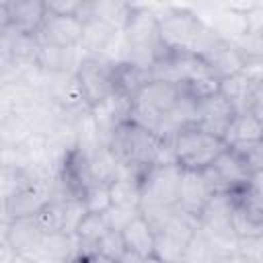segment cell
I'll use <instances>...</instances> for the list:
<instances>
[{"label": "cell", "mask_w": 263, "mask_h": 263, "mask_svg": "<svg viewBox=\"0 0 263 263\" xmlns=\"http://www.w3.org/2000/svg\"><path fill=\"white\" fill-rule=\"evenodd\" d=\"M160 144L162 140L154 132L144 129L132 121H125L113 132L109 140V150L115 154L121 173L142 177L146 168L154 164Z\"/></svg>", "instance_id": "cell-1"}, {"label": "cell", "mask_w": 263, "mask_h": 263, "mask_svg": "<svg viewBox=\"0 0 263 263\" xmlns=\"http://www.w3.org/2000/svg\"><path fill=\"white\" fill-rule=\"evenodd\" d=\"M125 43L129 47V62H136L150 70L156 58H160L166 47L160 39V21L150 6H138L123 29Z\"/></svg>", "instance_id": "cell-2"}, {"label": "cell", "mask_w": 263, "mask_h": 263, "mask_svg": "<svg viewBox=\"0 0 263 263\" xmlns=\"http://www.w3.org/2000/svg\"><path fill=\"white\" fill-rule=\"evenodd\" d=\"M238 195V193H236ZM234 195H212L199 216V232L208 238L216 255L230 257L238 253V234L232 226Z\"/></svg>", "instance_id": "cell-3"}, {"label": "cell", "mask_w": 263, "mask_h": 263, "mask_svg": "<svg viewBox=\"0 0 263 263\" xmlns=\"http://www.w3.org/2000/svg\"><path fill=\"white\" fill-rule=\"evenodd\" d=\"M179 97H181V86L179 84L164 82V80H150L134 97L129 121L156 134L162 125V119L175 107Z\"/></svg>", "instance_id": "cell-4"}, {"label": "cell", "mask_w": 263, "mask_h": 263, "mask_svg": "<svg viewBox=\"0 0 263 263\" xmlns=\"http://www.w3.org/2000/svg\"><path fill=\"white\" fill-rule=\"evenodd\" d=\"M160 21V39L168 51H191L208 23L191 8L179 6H156L154 8Z\"/></svg>", "instance_id": "cell-5"}, {"label": "cell", "mask_w": 263, "mask_h": 263, "mask_svg": "<svg viewBox=\"0 0 263 263\" xmlns=\"http://www.w3.org/2000/svg\"><path fill=\"white\" fill-rule=\"evenodd\" d=\"M171 146L183 171H203L220 156V152L226 148V142L197 125H187L175 134Z\"/></svg>", "instance_id": "cell-6"}, {"label": "cell", "mask_w": 263, "mask_h": 263, "mask_svg": "<svg viewBox=\"0 0 263 263\" xmlns=\"http://www.w3.org/2000/svg\"><path fill=\"white\" fill-rule=\"evenodd\" d=\"M210 191L214 195H236L242 193L249 185V168L242 164V160L234 154L232 148H224L220 156L201 171Z\"/></svg>", "instance_id": "cell-7"}, {"label": "cell", "mask_w": 263, "mask_h": 263, "mask_svg": "<svg viewBox=\"0 0 263 263\" xmlns=\"http://www.w3.org/2000/svg\"><path fill=\"white\" fill-rule=\"evenodd\" d=\"M183 168L179 164H152L142 175V205L177 208Z\"/></svg>", "instance_id": "cell-8"}, {"label": "cell", "mask_w": 263, "mask_h": 263, "mask_svg": "<svg viewBox=\"0 0 263 263\" xmlns=\"http://www.w3.org/2000/svg\"><path fill=\"white\" fill-rule=\"evenodd\" d=\"M76 76L90 107L99 105L111 92H115V62L105 55H84Z\"/></svg>", "instance_id": "cell-9"}, {"label": "cell", "mask_w": 263, "mask_h": 263, "mask_svg": "<svg viewBox=\"0 0 263 263\" xmlns=\"http://www.w3.org/2000/svg\"><path fill=\"white\" fill-rule=\"evenodd\" d=\"M43 97L64 113L78 115V113L90 111V105L86 101V95L82 90V84L76 72L45 74Z\"/></svg>", "instance_id": "cell-10"}, {"label": "cell", "mask_w": 263, "mask_h": 263, "mask_svg": "<svg viewBox=\"0 0 263 263\" xmlns=\"http://www.w3.org/2000/svg\"><path fill=\"white\" fill-rule=\"evenodd\" d=\"M51 199H55V181L29 183L10 197L2 199V224L21 218H33Z\"/></svg>", "instance_id": "cell-11"}, {"label": "cell", "mask_w": 263, "mask_h": 263, "mask_svg": "<svg viewBox=\"0 0 263 263\" xmlns=\"http://www.w3.org/2000/svg\"><path fill=\"white\" fill-rule=\"evenodd\" d=\"M47 18L45 0H2L0 27H12L18 33H39Z\"/></svg>", "instance_id": "cell-12"}, {"label": "cell", "mask_w": 263, "mask_h": 263, "mask_svg": "<svg viewBox=\"0 0 263 263\" xmlns=\"http://www.w3.org/2000/svg\"><path fill=\"white\" fill-rule=\"evenodd\" d=\"M132 105H134L132 97L115 90L105 101H101L99 105L90 107V115L95 119V125H97V132H99V138H101L103 146H109V140H111L113 132L121 123L129 121Z\"/></svg>", "instance_id": "cell-13"}, {"label": "cell", "mask_w": 263, "mask_h": 263, "mask_svg": "<svg viewBox=\"0 0 263 263\" xmlns=\"http://www.w3.org/2000/svg\"><path fill=\"white\" fill-rule=\"evenodd\" d=\"M236 115L238 113L228 103V99L222 92H216V95H212V97H208V99L197 103L195 125L226 142V136H228Z\"/></svg>", "instance_id": "cell-14"}, {"label": "cell", "mask_w": 263, "mask_h": 263, "mask_svg": "<svg viewBox=\"0 0 263 263\" xmlns=\"http://www.w3.org/2000/svg\"><path fill=\"white\" fill-rule=\"evenodd\" d=\"M201 60L208 66L210 74L218 80L240 74L245 64H247V55L242 53V49L236 43H232L228 39H222V37L201 55Z\"/></svg>", "instance_id": "cell-15"}, {"label": "cell", "mask_w": 263, "mask_h": 263, "mask_svg": "<svg viewBox=\"0 0 263 263\" xmlns=\"http://www.w3.org/2000/svg\"><path fill=\"white\" fill-rule=\"evenodd\" d=\"M84 23L78 16H51L47 14L41 31L37 33L41 43L55 47H80Z\"/></svg>", "instance_id": "cell-16"}, {"label": "cell", "mask_w": 263, "mask_h": 263, "mask_svg": "<svg viewBox=\"0 0 263 263\" xmlns=\"http://www.w3.org/2000/svg\"><path fill=\"white\" fill-rule=\"evenodd\" d=\"M212 191L201 175V171H183L181 177V189H179V203L177 208L195 216L199 220L201 212L212 199Z\"/></svg>", "instance_id": "cell-17"}, {"label": "cell", "mask_w": 263, "mask_h": 263, "mask_svg": "<svg viewBox=\"0 0 263 263\" xmlns=\"http://www.w3.org/2000/svg\"><path fill=\"white\" fill-rule=\"evenodd\" d=\"M82 156V171H84V183L86 187L88 185H111L119 173H121V166L115 158V154L109 150V146H101L97 148L92 154Z\"/></svg>", "instance_id": "cell-18"}, {"label": "cell", "mask_w": 263, "mask_h": 263, "mask_svg": "<svg viewBox=\"0 0 263 263\" xmlns=\"http://www.w3.org/2000/svg\"><path fill=\"white\" fill-rule=\"evenodd\" d=\"M41 240L43 234L37 230L31 218H21L2 224V242H6L16 255H27L33 259Z\"/></svg>", "instance_id": "cell-19"}, {"label": "cell", "mask_w": 263, "mask_h": 263, "mask_svg": "<svg viewBox=\"0 0 263 263\" xmlns=\"http://www.w3.org/2000/svg\"><path fill=\"white\" fill-rule=\"evenodd\" d=\"M84 55L86 53L80 47H55V45H45L43 43L37 64L45 74L76 72Z\"/></svg>", "instance_id": "cell-20"}, {"label": "cell", "mask_w": 263, "mask_h": 263, "mask_svg": "<svg viewBox=\"0 0 263 263\" xmlns=\"http://www.w3.org/2000/svg\"><path fill=\"white\" fill-rule=\"evenodd\" d=\"M136 10V4L129 2H117V0H92L86 2V10H84V18H99L111 27H115L117 31H123L127 21L132 18ZM84 21V23H86Z\"/></svg>", "instance_id": "cell-21"}, {"label": "cell", "mask_w": 263, "mask_h": 263, "mask_svg": "<svg viewBox=\"0 0 263 263\" xmlns=\"http://www.w3.org/2000/svg\"><path fill=\"white\" fill-rule=\"evenodd\" d=\"M208 25H210L222 39H228V41H232V43H238V41L249 33L247 14H245V10L236 8L234 4L222 6L220 10H216L214 16H212V21H208Z\"/></svg>", "instance_id": "cell-22"}, {"label": "cell", "mask_w": 263, "mask_h": 263, "mask_svg": "<svg viewBox=\"0 0 263 263\" xmlns=\"http://www.w3.org/2000/svg\"><path fill=\"white\" fill-rule=\"evenodd\" d=\"M119 35H121V31H117L115 27H111L99 18H88L84 23L80 49L86 55H105Z\"/></svg>", "instance_id": "cell-23"}, {"label": "cell", "mask_w": 263, "mask_h": 263, "mask_svg": "<svg viewBox=\"0 0 263 263\" xmlns=\"http://www.w3.org/2000/svg\"><path fill=\"white\" fill-rule=\"evenodd\" d=\"M152 80L150 70L136 64V62H119L115 64V90L127 95V97H136L148 82Z\"/></svg>", "instance_id": "cell-24"}, {"label": "cell", "mask_w": 263, "mask_h": 263, "mask_svg": "<svg viewBox=\"0 0 263 263\" xmlns=\"http://www.w3.org/2000/svg\"><path fill=\"white\" fill-rule=\"evenodd\" d=\"M109 193H111L113 205L140 210L142 208V177L119 173V177L109 185Z\"/></svg>", "instance_id": "cell-25"}, {"label": "cell", "mask_w": 263, "mask_h": 263, "mask_svg": "<svg viewBox=\"0 0 263 263\" xmlns=\"http://www.w3.org/2000/svg\"><path fill=\"white\" fill-rule=\"evenodd\" d=\"M31 134H35V125H33L31 115H27V113L0 115V140H2V148H18Z\"/></svg>", "instance_id": "cell-26"}, {"label": "cell", "mask_w": 263, "mask_h": 263, "mask_svg": "<svg viewBox=\"0 0 263 263\" xmlns=\"http://www.w3.org/2000/svg\"><path fill=\"white\" fill-rule=\"evenodd\" d=\"M123 242H125V249L142 255L144 259L152 257L154 255V240H156V234L154 230L150 228V224L146 222V218L140 214L123 232Z\"/></svg>", "instance_id": "cell-27"}, {"label": "cell", "mask_w": 263, "mask_h": 263, "mask_svg": "<svg viewBox=\"0 0 263 263\" xmlns=\"http://www.w3.org/2000/svg\"><path fill=\"white\" fill-rule=\"evenodd\" d=\"M255 88H257V84L251 82L242 72H240V74H234V76H230V78L220 80V92L228 99V103L234 107L236 113L249 111L251 97H253Z\"/></svg>", "instance_id": "cell-28"}, {"label": "cell", "mask_w": 263, "mask_h": 263, "mask_svg": "<svg viewBox=\"0 0 263 263\" xmlns=\"http://www.w3.org/2000/svg\"><path fill=\"white\" fill-rule=\"evenodd\" d=\"M31 220H33V224L37 226V230L43 236L55 234V232H64V226H66V201L64 199H51Z\"/></svg>", "instance_id": "cell-29"}, {"label": "cell", "mask_w": 263, "mask_h": 263, "mask_svg": "<svg viewBox=\"0 0 263 263\" xmlns=\"http://www.w3.org/2000/svg\"><path fill=\"white\" fill-rule=\"evenodd\" d=\"M251 140H263V121H259L251 111H245L236 115L226 136V146L234 142H251Z\"/></svg>", "instance_id": "cell-30"}, {"label": "cell", "mask_w": 263, "mask_h": 263, "mask_svg": "<svg viewBox=\"0 0 263 263\" xmlns=\"http://www.w3.org/2000/svg\"><path fill=\"white\" fill-rule=\"evenodd\" d=\"M228 148L234 150V154L242 160V164L249 168V173L263 168V140H251V142H234Z\"/></svg>", "instance_id": "cell-31"}, {"label": "cell", "mask_w": 263, "mask_h": 263, "mask_svg": "<svg viewBox=\"0 0 263 263\" xmlns=\"http://www.w3.org/2000/svg\"><path fill=\"white\" fill-rule=\"evenodd\" d=\"M232 226H234L238 238H251V236L263 234V224L247 214V210L238 203L236 195H234V203H232Z\"/></svg>", "instance_id": "cell-32"}, {"label": "cell", "mask_w": 263, "mask_h": 263, "mask_svg": "<svg viewBox=\"0 0 263 263\" xmlns=\"http://www.w3.org/2000/svg\"><path fill=\"white\" fill-rule=\"evenodd\" d=\"M82 203L88 214H105L113 203H111V193L107 185H88L82 191Z\"/></svg>", "instance_id": "cell-33"}, {"label": "cell", "mask_w": 263, "mask_h": 263, "mask_svg": "<svg viewBox=\"0 0 263 263\" xmlns=\"http://www.w3.org/2000/svg\"><path fill=\"white\" fill-rule=\"evenodd\" d=\"M214 249L210 247L208 238L197 230L193 234V238L187 242L185 247V253H183V259L189 261V263H210L214 259Z\"/></svg>", "instance_id": "cell-34"}, {"label": "cell", "mask_w": 263, "mask_h": 263, "mask_svg": "<svg viewBox=\"0 0 263 263\" xmlns=\"http://www.w3.org/2000/svg\"><path fill=\"white\" fill-rule=\"evenodd\" d=\"M183 253H185V245L177 242L175 238L166 236L164 232H158L156 234V240H154V255L158 259H162L164 263H179L183 259Z\"/></svg>", "instance_id": "cell-35"}, {"label": "cell", "mask_w": 263, "mask_h": 263, "mask_svg": "<svg viewBox=\"0 0 263 263\" xmlns=\"http://www.w3.org/2000/svg\"><path fill=\"white\" fill-rule=\"evenodd\" d=\"M142 214V210H132V208H117V205H111L103 216L107 220V226L109 230H115V232H123L138 216Z\"/></svg>", "instance_id": "cell-36"}, {"label": "cell", "mask_w": 263, "mask_h": 263, "mask_svg": "<svg viewBox=\"0 0 263 263\" xmlns=\"http://www.w3.org/2000/svg\"><path fill=\"white\" fill-rule=\"evenodd\" d=\"M142 216L146 218V222L150 224V228L154 230V234L162 232L164 226L171 222V218L175 216L177 208H166V205H142Z\"/></svg>", "instance_id": "cell-37"}, {"label": "cell", "mask_w": 263, "mask_h": 263, "mask_svg": "<svg viewBox=\"0 0 263 263\" xmlns=\"http://www.w3.org/2000/svg\"><path fill=\"white\" fill-rule=\"evenodd\" d=\"M97 253L107 257V259H113L117 261L123 253H125V242H123V236L121 232H115V230H109L97 245Z\"/></svg>", "instance_id": "cell-38"}, {"label": "cell", "mask_w": 263, "mask_h": 263, "mask_svg": "<svg viewBox=\"0 0 263 263\" xmlns=\"http://www.w3.org/2000/svg\"><path fill=\"white\" fill-rule=\"evenodd\" d=\"M45 6L51 16H78L82 0H47Z\"/></svg>", "instance_id": "cell-39"}, {"label": "cell", "mask_w": 263, "mask_h": 263, "mask_svg": "<svg viewBox=\"0 0 263 263\" xmlns=\"http://www.w3.org/2000/svg\"><path fill=\"white\" fill-rule=\"evenodd\" d=\"M249 111H251L259 121H263V82L257 84V88H255V92H253V97H251Z\"/></svg>", "instance_id": "cell-40"}, {"label": "cell", "mask_w": 263, "mask_h": 263, "mask_svg": "<svg viewBox=\"0 0 263 263\" xmlns=\"http://www.w3.org/2000/svg\"><path fill=\"white\" fill-rule=\"evenodd\" d=\"M247 191H251V193H255V195L263 197V168H261V171L251 173V177H249V185H247Z\"/></svg>", "instance_id": "cell-41"}, {"label": "cell", "mask_w": 263, "mask_h": 263, "mask_svg": "<svg viewBox=\"0 0 263 263\" xmlns=\"http://www.w3.org/2000/svg\"><path fill=\"white\" fill-rule=\"evenodd\" d=\"M146 259L142 257V255H138V253H134V251H129V249H125V253L115 261V263H144Z\"/></svg>", "instance_id": "cell-42"}, {"label": "cell", "mask_w": 263, "mask_h": 263, "mask_svg": "<svg viewBox=\"0 0 263 263\" xmlns=\"http://www.w3.org/2000/svg\"><path fill=\"white\" fill-rule=\"evenodd\" d=\"M86 263H115L113 259H107V257H103V255H99V253H95V255H90L88 259H86Z\"/></svg>", "instance_id": "cell-43"}, {"label": "cell", "mask_w": 263, "mask_h": 263, "mask_svg": "<svg viewBox=\"0 0 263 263\" xmlns=\"http://www.w3.org/2000/svg\"><path fill=\"white\" fill-rule=\"evenodd\" d=\"M8 263H39L37 259H31V257H27V255H14Z\"/></svg>", "instance_id": "cell-44"}, {"label": "cell", "mask_w": 263, "mask_h": 263, "mask_svg": "<svg viewBox=\"0 0 263 263\" xmlns=\"http://www.w3.org/2000/svg\"><path fill=\"white\" fill-rule=\"evenodd\" d=\"M144 263H164V261H162V259H158L156 255H152V257H148Z\"/></svg>", "instance_id": "cell-45"}, {"label": "cell", "mask_w": 263, "mask_h": 263, "mask_svg": "<svg viewBox=\"0 0 263 263\" xmlns=\"http://www.w3.org/2000/svg\"><path fill=\"white\" fill-rule=\"evenodd\" d=\"M179 263H189V261H185V259H181V261H179Z\"/></svg>", "instance_id": "cell-46"}, {"label": "cell", "mask_w": 263, "mask_h": 263, "mask_svg": "<svg viewBox=\"0 0 263 263\" xmlns=\"http://www.w3.org/2000/svg\"><path fill=\"white\" fill-rule=\"evenodd\" d=\"M261 263H263V261H261Z\"/></svg>", "instance_id": "cell-47"}]
</instances>
